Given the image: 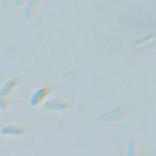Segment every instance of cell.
Instances as JSON below:
<instances>
[{
  "instance_id": "6da1fadb",
  "label": "cell",
  "mask_w": 156,
  "mask_h": 156,
  "mask_svg": "<svg viewBox=\"0 0 156 156\" xmlns=\"http://www.w3.org/2000/svg\"><path fill=\"white\" fill-rule=\"evenodd\" d=\"M132 106L129 104H123L118 105L111 109L102 112L96 118L100 123H111L123 119L130 112Z\"/></svg>"
},
{
  "instance_id": "7a4b0ae2",
  "label": "cell",
  "mask_w": 156,
  "mask_h": 156,
  "mask_svg": "<svg viewBox=\"0 0 156 156\" xmlns=\"http://www.w3.org/2000/svg\"><path fill=\"white\" fill-rule=\"evenodd\" d=\"M43 109L50 113L66 112L73 108V101L66 97H53L43 103Z\"/></svg>"
},
{
  "instance_id": "3957f363",
  "label": "cell",
  "mask_w": 156,
  "mask_h": 156,
  "mask_svg": "<svg viewBox=\"0 0 156 156\" xmlns=\"http://www.w3.org/2000/svg\"><path fill=\"white\" fill-rule=\"evenodd\" d=\"M53 90V86L45 85L36 89L29 98V104L33 108H36L41 105L48 99V96Z\"/></svg>"
},
{
  "instance_id": "277c9868",
  "label": "cell",
  "mask_w": 156,
  "mask_h": 156,
  "mask_svg": "<svg viewBox=\"0 0 156 156\" xmlns=\"http://www.w3.org/2000/svg\"><path fill=\"white\" fill-rule=\"evenodd\" d=\"M30 133L28 126L24 124H8L0 128V134L9 137H22Z\"/></svg>"
},
{
  "instance_id": "5b68a950",
  "label": "cell",
  "mask_w": 156,
  "mask_h": 156,
  "mask_svg": "<svg viewBox=\"0 0 156 156\" xmlns=\"http://www.w3.org/2000/svg\"><path fill=\"white\" fill-rule=\"evenodd\" d=\"M23 83V79L21 76H14L9 78L2 84L0 88V94L3 97L9 98V96L15 90V89L19 87Z\"/></svg>"
},
{
  "instance_id": "8992f818",
  "label": "cell",
  "mask_w": 156,
  "mask_h": 156,
  "mask_svg": "<svg viewBox=\"0 0 156 156\" xmlns=\"http://www.w3.org/2000/svg\"><path fill=\"white\" fill-rule=\"evenodd\" d=\"M144 142L139 139H131L127 142L126 156H144Z\"/></svg>"
},
{
  "instance_id": "52a82bcc",
  "label": "cell",
  "mask_w": 156,
  "mask_h": 156,
  "mask_svg": "<svg viewBox=\"0 0 156 156\" xmlns=\"http://www.w3.org/2000/svg\"><path fill=\"white\" fill-rule=\"evenodd\" d=\"M155 41V35L154 33L147 34V36L135 41L132 44V48L134 51H144L153 45Z\"/></svg>"
},
{
  "instance_id": "ba28073f",
  "label": "cell",
  "mask_w": 156,
  "mask_h": 156,
  "mask_svg": "<svg viewBox=\"0 0 156 156\" xmlns=\"http://www.w3.org/2000/svg\"><path fill=\"white\" fill-rule=\"evenodd\" d=\"M41 3L37 0H31L28 1L27 3L24 5L23 10V16L26 20L31 17V16L37 13L41 9Z\"/></svg>"
},
{
  "instance_id": "9c48e42d",
  "label": "cell",
  "mask_w": 156,
  "mask_h": 156,
  "mask_svg": "<svg viewBox=\"0 0 156 156\" xmlns=\"http://www.w3.org/2000/svg\"><path fill=\"white\" fill-rule=\"evenodd\" d=\"M10 105V101L9 98L3 97L0 94V110H6Z\"/></svg>"
}]
</instances>
